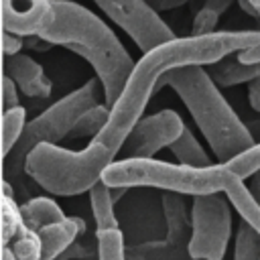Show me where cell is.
Listing matches in <instances>:
<instances>
[{
    "instance_id": "cell-1",
    "label": "cell",
    "mask_w": 260,
    "mask_h": 260,
    "mask_svg": "<svg viewBox=\"0 0 260 260\" xmlns=\"http://www.w3.org/2000/svg\"><path fill=\"white\" fill-rule=\"evenodd\" d=\"M41 39L81 55L102 83L106 106L112 108L118 102L136 63L98 14L77 2H53V22Z\"/></svg>"
},
{
    "instance_id": "cell-2",
    "label": "cell",
    "mask_w": 260,
    "mask_h": 260,
    "mask_svg": "<svg viewBox=\"0 0 260 260\" xmlns=\"http://www.w3.org/2000/svg\"><path fill=\"white\" fill-rule=\"evenodd\" d=\"M165 85L173 87L183 100L197 128L211 146L217 165H225L230 158L256 144L252 132L219 93V87L203 65H187L162 73L156 81L154 93Z\"/></svg>"
},
{
    "instance_id": "cell-3",
    "label": "cell",
    "mask_w": 260,
    "mask_h": 260,
    "mask_svg": "<svg viewBox=\"0 0 260 260\" xmlns=\"http://www.w3.org/2000/svg\"><path fill=\"white\" fill-rule=\"evenodd\" d=\"M230 171L223 165L207 169H193L181 162H167L156 158H122L114 160L102 175V183L116 187H156L179 195H211L223 193Z\"/></svg>"
},
{
    "instance_id": "cell-4",
    "label": "cell",
    "mask_w": 260,
    "mask_h": 260,
    "mask_svg": "<svg viewBox=\"0 0 260 260\" xmlns=\"http://www.w3.org/2000/svg\"><path fill=\"white\" fill-rule=\"evenodd\" d=\"M100 87H102L100 79L91 77L81 87L63 95L45 112H41L37 118L26 122L20 140L16 142L12 152L4 158V181H8L10 177H18L24 171L26 156L39 144H57L59 140L69 138L77 120L89 108L98 106Z\"/></svg>"
},
{
    "instance_id": "cell-5",
    "label": "cell",
    "mask_w": 260,
    "mask_h": 260,
    "mask_svg": "<svg viewBox=\"0 0 260 260\" xmlns=\"http://www.w3.org/2000/svg\"><path fill=\"white\" fill-rule=\"evenodd\" d=\"M108 167L91 150H67L57 144H39L24 162V173L47 193L73 197L91 191Z\"/></svg>"
},
{
    "instance_id": "cell-6",
    "label": "cell",
    "mask_w": 260,
    "mask_h": 260,
    "mask_svg": "<svg viewBox=\"0 0 260 260\" xmlns=\"http://www.w3.org/2000/svg\"><path fill=\"white\" fill-rule=\"evenodd\" d=\"M232 238V209L223 193L197 195L191 203V238L187 252L193 260H223Z\"/></svg>"
},
{
    "instance_id": "cell-7",
    "label": "cell",
    "mask_w": 260,
    "mask_h": 260,
    "mask_svg": "<svg viewBox=\"0 0 260 260\" xmlns=\"http://www.w3.org/2000/svg\"><path fill=\"white\" fill-rule=\"evenodd\" d=\"M98 8L114 20L138 47L142 55L150 53L152 49L175 41V32L171 26L152 10L146 0H93Z\"/></svg>"
},
{
    "instance_id": "cell-8",
    "label": "cell",
    "mask_w": 260,
    "mask_h": 260,
    "mask_svg": "<svg viewBox=\"0 0 260 260\" xmlns=\"http://www.w3.org/2000/svg\"><path fill=\"white\" fill-rule=\"evenodd\" d=\"M183 130L185 124L175 110H160L146 116L134 126L124 144L126 158H154V154L171 146Z\"/></svg>"
},
{
    "instance_id": "cell-9",
    "label": "cell",
    "mask_w": 260,
    "mask_h": 260,
    "mask_svg": "<svg viewBox=\"0 0 260 260\" xmlns=\"http://www.w3.org/2000/svg\"><path fill=\"white\" fill-rule=\"evenodd\" d=\"M53 22V2L49 0H2V28L6 32L41 37Z\"/></svg>"
},
{
    "instance_id": "cell-10",
    "label": "cell",
    "mask_w": 260,
    "mask_h": 260,
    "mask_svg": "<svg viewBox=\"0 0 260 260\" xmlns=\"http://www.w3.org/2000/svg\"><path fill=\"white\" fill-rule=\"evenodd\" d=\"M4 75L10 77L24 95L28 98H49L51 95V79L45 75L43 67L28 55L18 53L14 57H4Z\"/></svg>"
},
{
    "instance_id": "cell-11",
    "label": "cell",
    "mask_w": 260,
    "mask_h": 260,
    "mask_svg": "<svg viewBox=\"0 0 260 260\" xmlns=\"http://www.w3.org/2000/svg\"><path fill=\"white\" fill-rule=\"evenodd\" d=\"M41 240L43 258L41 260H59V256L85 234V221L81 217H67L59 223L47 225L37 232Z\"/></svg>"
},
{
    "instance_id": "cell-12",
    "label": "cell",
    "mask_w": 260,
    "mask_h": 260,
    "mask_svg": "<svg viewBox=\"0 0 260 260\" xmlns=\"http://www.w3.org/2000/svg\"><path fill=\"white\" fill-rule=\"evenodd\" d=\"M162 203V213L167 219V242L171 246H179L187 236L191 238V213L187 211V203L183 195L179 193H169L162 191L160 197Z\"/></svg>"
},
{
    "instance_id": "cell-13",
    "label": "cell",
    "mask_w": 260,
    "mask_h": 260,
    "mask_svg": "<svg viewBox=\"0 0 260 260\" xmlns=\"http://www.w3.org/2000/svg\"><path fill=\"white\" fill-rule=\"evenodd\" d=\"M223 195L228 197V201L234 205V209L238 211V215L242 217V221L246 225H250L258 236H260V203L254 199V195L250 193V189L244 185L242 179L234 177L230 173V179L225 183Z\"/></svg>"
},
{
    "instance_id": "cell-14",
    "label": "cell",
    "mask_w": 260,
    "mask_h": 260,
    "mask_svg": "<svg viewBox=\"0 0 260 260\" xmlns=\"http://www.w3.org/2000/svg\"><path fill=\"white\" fill-rule=\"evenodd\" d=\"M209 75L217 87H232L238 83H250L260 77V63H240L238 57H225L209 67Z\"/></svg>"
},
{
    "instance_id": "cell-15",
    "label": "cell",
    "mask_w": 260,
    "mask_h": 260,
    "mask_svg": "<svg viewBox=\"0 0 260 260\" xmlns=\"http://www.w3.org/2000/svg\"><path fill=\"white\" fill-rule=\"evenodd\" d=\"M20 211H22L24 225L32 232H39L47 225L67 219L65 213L61 211V207L51 197H32L20 205Z\"/></svg>"
},
{
    "instance_id": "cell-16",
    "label": "cell",
    "mask_w": 260,
    "mask_h": 260,
    "mask_svg": "<svg viewBox=\"0 0 260 260\" xmlns=\"http://www.w3.org/2000/svg\"><path fill=\"white\" fill-rule=\"evenodd\" d=\"M89 205L95 221V234L102 232H112L118 230V219L114 215V199H112V189L106 183H98L89 191Z\"/></svg>"
},
{
    "instance_id": "cell-17",
    "label": "cell",
    "mask_w": 260,
    "mask_h": 260,
    "mask_svg": "<svg viewBox=\"0 0 260 260\" xmlns=\"http://www.w3.org/2000/svg\"><path fill=\"white\" fill-rule=\"evenodd\" d=\"M169 148L177 156V160L181 165H185V167H193V169H207V167H211L209 154L203 150V146L199 144V140L195 138V134L187 126L183 130V134Z\"/></svg>"
},
{
    "instance_id": "cell-18",
    "label": "cell",
    "mask_w": 260,
    "mask_h": 260,
    "mask_svg": "<svg viewBox=\"0 0 260 260\" xmlns=\"http://www.w3.org/2000/svg\"><path fill=\"white\" fill-rule=\"evenodd\" d=\"M0 225H2V248L10 246L22 232H24V219H22V211L16 205L14 197H4L2 195V203H0Z\"/></svg>"
},
{
    "instance_id": "cell-19",
    "label": "cell",
    "mask_w": 260,
    "mask_h": 260,
    "mask_svg": "<svg viewBox=\"0 0 260 260\" xmlns=\"http://www.w3.org/2000/svg\"><path fill=\"white\" fill-rule=\"evenodd\" d=\"M26 126V110L24 108H12L2 112V156L6 158L16 142L20 140Z\"/></svg>"
},
{
    "instance_id": "cell-20",
    "label": "cell",
    "mask_w": 260,
    "mask_h": 260,
    "mask_svg": "<svg viewBox=\"0 0 260 260\" xmlns=\"http://www.w3.org/2000/svg\"><path fill=\"white\" fill-rule=\"evenodd\" d=\"M108 120H110V108H108L106 104H98V106L89 108V110L77 120V124H75V128L71 130L69 138H85V136H89V138L93 140V138L106 128Z\"/></svg>"
},
{
    "instance_id": "cell-21",
    "label": "cell",
    "mask_w": 260,
    "mask_h": 260,
    "mask_svg": "<svg viewBox=\"0 0 260 260\" xmlns=\"http://www.w3.org/2000/svg\"><path fill=\"white\" fill-rule=\"evenodd\" d=\"M234 177L238 179H252L256 173H260V142L252 144L250 148L242 150L240 154H236L234 158H230L223 165Z\"/></svg>"
},
{
    "instance_id": "cell-22",
    "label": "cell",
    "mask_w": 260,
    "mask_h": 260,
    "mask_svg": "<svg viewBox=\"0 0 260 260\" xmlns=\"http://www.w3.org/2000/svg\"><path fill=\"white\" fill-rule=\"evenodd\" d=\"M234 260H260V236L244 221L236 232Z\"/></svg>"
},
{
    "instance_id": "cell-23",
    "label": "cell",
    "mask_w": 260,
    "mask_h": 260,
    "mask_svg": "<svg viewBox=\"0 0 260 260\" xmlns=\"http://www.w3.org/2000/svg\"><path fill=\"white\" fill-rule=\"evenodd\" d=\"M95 240L100 244V260H126V248L120 230L95 234Z\"/></svg>"
},
{
    "instance_id": "cell-24",
    "label": "cell",
    "mask_w": 260,
    "mask_h": 260,
    "mask_svg": "<svg viewBox=\"0 0 260 260\" xmlns=\"http://www.w3.org/2000/svg\"><path fill=\"white\" fill-rule=\"evenodd\" d=\"M12 252L16 254L18 260H41L43 258V250H41V240L39 234L24 228V232L10 244Z\"/></svg>"
},
{
    "instance_id": "cell-25",
    "label": "cell",
    "mask_w": 260,
    "mask_h": 260,
    "mask_svg": "<svg viewBox=\"0 0 260 260\" xmlns=\"http://www.w3.org/2000/svg\"><path fill=\"white\" fill-rule=\"evenodd\" d=\"M219 22V14L201 6L195 16H193V24H191V35L193 37H207V35H213L215 32V26Z\"/></svg>"
},
{
    "instance_id": "cell-26",
    "label": "cell",
    "mask_w": 260,
    "mask_h": 260,
    "mask_svg": "<svg viewBox=\"0 0 260 260\" xmlns=\"http://www.w3.org/2000/svg\"><path fill=\"white\" fill-rule=\"evenodd\" d=\"M12 108H18V93H16V83L2 75V110H12Z\"/></svg>"
},
{
    "instance_id": "cell-27",
    "label": "cell",
    "mask_w": 260,
    "mask_h": 260,
    "mask_svg": "<svg viewBox=\"0 0 260 260\" xmlns=\"http://www.w3.org/2000/svg\"><path fill=\"white\" fill-rule=\"evenodd\" d=\"M24 47V39L18 37V35H12V32H2V51H4V57H14L20 53V49Z\"/></svg>"
},
{
    "instance_id": "cell-28",
    "label": "cell",
    "mask_w": 260,
    "mask_h": 260,
    "mask_svg": "<svg viewBox=\"0 0 260 260\" xmlns=\"http://www.w3.org/2000/svg\"><path fill=\"white\" fill-rule=\"evenodd\" d=\"M189 0H146V4L156 10V12H165V10H173V8H179L183 4H187Z\"/></svg>"
},
{
    "instance_id": "cell-29",
    "label": "cell",
    "mask_w": 260,
    "mask_h": 260,
    "mask_svg": "<svg viewBox=\"0 0 260 260\" xmlns=\"http://www.w3.org/2000/svg\"><path fill=\"white\" fill-rule=\"evenodd\" d=\"M248 102L254 112L260 114V77L248 83Z\"/></svg>"
},
{
    "instance_id": "cell-30",
    "label": "cell",
    "mask_w": 260,
    "mask_h": 260,
    "mask_svg": "<svg viewBox=\"0 0 260 260\" xmlns=\"http://www.w3.org/2000/svg\"><path fill=\"white\" fill-rule=\"evenodd\" d=\"M236 57H238V61H240V63H246V65L260 63V43H258V45H254V47H250V49H246V51L236 53Z\"/></svg>"
},
{
    "instance_id": "cell-31",
    "label": "cell",
    "mask_w": 260,
    "mask_h": 260,
    "mask_svg": "<svg viewBox=\"0 0 260 260\" xmlns=\"http://www.w3.org/2000/svg\"><path fill=\"white\" fill-rule=\"evenodd\" d=\"M230 4H232V0H203V6L213 10V12H217V14L225 12L230 8Z\"/></svg>"
},
{
    "instance_id": "cell-32",
    "label": "cell",
    "mask_w": 260,
    "mask_h": 260,
    "mask_svg": "<svg viewBox=\"0 0 260 260\" xmlns=\"http://www.w3.org/2000/svg\"><path fill=\"white\" fill-rule=\"evenodd\" d=\"M250 193L254 195V199L260 203V173H256L254 177H252V181H250Z\"/></svg>"
},
{
    "instance_id": "cell-33",
    "label": "cell",
    "mask_w": 260,
    "mask_h": 260,
    "mask_svg": "<svg viewBox=\"0 0 260 260\" xmlns=\"http://www.w3.org/2000/svg\"><path fill=\"white\" fill-rule=\"evenodd\" d=\"M238 6L246 12V14H250V16H254V18H258V14H256V10H254V6L250 4V0H238Z\"/></svg>"
},
{
    "instance_id": "cell-34",
    "label": "cell",
    "mask_w": 260,
    "mask_h": 260,
    "mask_svg": "<svg viewBox=\"0 0 260 260\" xmlns=\"http://www.w3.org/2000/svg\"><path fill=\"white\" fill-rule=\"evenodd\" d=\"M2 260H18V258H16V254L12 252L10 246H4V248H2Z\"/></svg>"
},
{
    "instance_id": "cell-35",
    "label": "cell",
    "mask_w": 260,
    "mask_h": 260,
    "mask_svg": "<svg viewBox=\"0 0 260 260\" xmlns=\"http://www.w3.org/2000/svg\"><path fill=\"white\" fill-rule=\"evenodd\" d=\"M126 191H128L126 187H116V189H112V199H114V203H116V201H118Z\"/></svg>"
},
{
    "instance_id": "cell-36",
    "label": "cell",
    "mask_w": 260,
    "mask_h": 260,
    "mask_svg": "<svg viewBox=\"0 0 260 260\" xmlns=\"http://www.w3.org/2000/svg\"><path fill=\"white\" fill-rule=\"evenodd\" d=\"M2 189H4V197H12L14 193H12V185H10V181H4L2 183Z\"/></svg>"
},
{
    "instance_id": "cell-37",
    "label": "cell",
    "mask_w": 260,
    "mask_h": 260,
    "mask_svg": "<svg viewBox=\"0 0 260 260\" xmlns=\"http://www.w3.org/2000/svg\"><path fill=\"white\" fill-rule=\"evenodd\" d=\"M250 4L254 6V10H256V14H258V18H260V0H250Z\"/></svg>"
},
{
    "instance_id": "cell-38",
    "label": "cell",
    "mask_w": 260,
    "mask_h": 260,
    "mask_svg": "<svg viewBox=\"0 0 260 260\" xmlns=\"http://www.w3.org/2000/svg\"><path fill=\"white\" fill-rule=\"evenodd\" d=\"M126 260H140L136 254H130V250H126Z\"/></svg>"
},
{
    "instance_id": "cell-39",
    "label": "cell",
    "mask_w": 260,
    "mask_h": 260,
    "mask_svg": "<svg viewBox=\"0 0 260 260\" xmlns=\"http://www.w3.org/2000/svg\"><path fill=\"white\" fill-rule=\"evenodd\" d=\"M49 2H61V0H49Z\"/></svg>"
},
{
    "instance_id": "cell-40",
    "label": "cell",
    "mask_w": 260,
    "mask_h": 260,
    "mask_svg": "<svg viewBox=\"0 0 260 260\" xmlns=\"http://www.w3.org/2000/svg\"><path fill=\"white\" fill-rule=\"evenodd\" d=\"M93 260H100V258H93Z\"/></svg>"
}]
</instances>
